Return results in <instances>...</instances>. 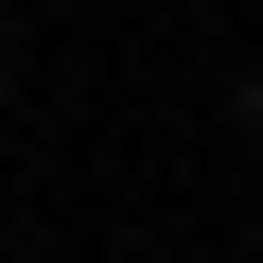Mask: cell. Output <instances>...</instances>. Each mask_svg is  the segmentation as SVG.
<instances>
[{
	"label": "cell",
	"mask_w": 263,
	"mask_h": 263,
	"mask_svg": "<svg viewBox=\"0 0 263 263\" xmlns=\"http://www.w3.org/2000/svg\"><path fill=\"white\" fill-rule=\"evenodd\" d=\"M246 141H263V70H246Z\"/></svg>",
	"instance_id": "cell-1"
}]
</instances>
